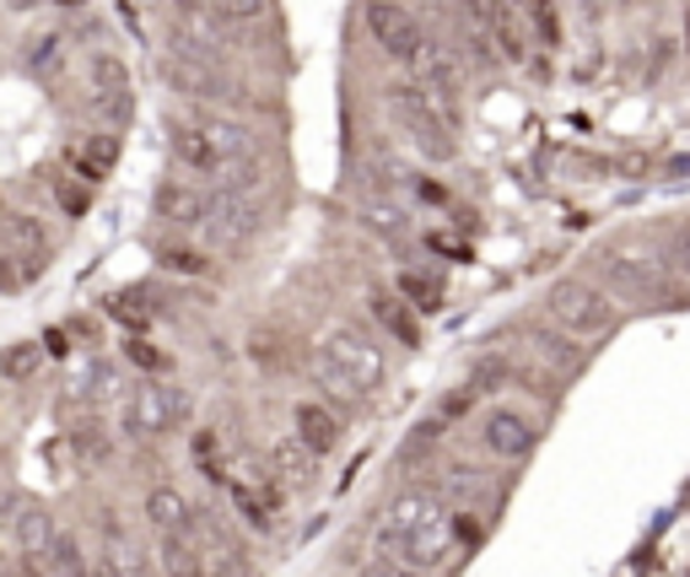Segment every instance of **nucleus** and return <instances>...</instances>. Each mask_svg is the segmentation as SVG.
<instances>
[{"label": "nucleus", "instance_id": "f257e3e1", "mask_svg": "<svg viewBox=\"0 0 690 577\" xmlns=\"http://www.w3.org/2000/svg\"><path fill=\"white\" fill-rule=\"evenodd\" d=\"M373 551H394V556L416 562L421 573H432L442 556L453 551V518L442 513V502L432 491H399L388 502L383 523H377Z\"/></svg>", "mask_w": 690, "mask_h": 577}, {"label": "nucleus", "instance_id": "f03ea898", "mask_svg": "<svg viewBox=\"0 0 690 577\" xmlns=\"http://www.w3.org/2000/svg\"><path fill=\"white\" fill-rule=\"evenodd\" d=\"M545 308H551V319L562 324L572 340H604V335L615 329V297H610L604 286L582 281V275L556 281V286L545 292Z\"/></svg>", "mask_w": 690, "mask_h": 577}, {"label": "nucleus", "instance_id": "7ed1b4c3", "mask_svg": "<svg viewBox=\"0 0 690 577\" xmlns=\"http://www.w3.org/2000/svg\"><path fill=\"white\" fill-rule=\"evenodd\" d=\"M179 421H189V394L184 388H162V384H135L125 394L120 427L129 443H157L162 432H173Z\"/></svg>", "mask_w": 690, "mask_h": 577}, {"label": "nucleus", "instance_id": "20e7f679", "mask_svg": "<svg viewBox=\"0 0 690 577\" xmlns=\"http://www.w3.org/2000/svg\"><path fill=\"white\" fill-rule=\"evenodd\" d=\"M318 362H329L335 373H346L362 394H373V388L383 384V373H388L377 340L367 329H357V324H335V329L324 335V346H318Z\"/></svg>", "mask_w": 690, "mask_h": 577}, {"label": "nucleus", "instance_id": "39448f33", "mask_svg": "<svg viewBox=\"0 0 690 577\" xmlns=\"http://www.w3.org/2000/svg\"><path fill=\"white\" fill-rule=\"evenodd\" d=\"M259 205H253V194H222L211 190L205 194V222H200V233H205V244H216V249H244L253 233H259Z\"/></svg>", "mask_w": 690, "mask_h": 577}, {"label": "nucleus", "instance_id": "423d86ee", "mask_svg": "<svg viewBox=\"0 0 690 577\" xmlns=\"http://www.w3.org/2000/svg\"><path fill=\"white\" fill-rule=\"evenodd\" d=\"M87 103H92V114L109 120V125H125L129 114H135V98H129V65L120 60V55L98 49V55L87 60Z\"/></svg>", "mask_w": 690, "mask_h": 577}, {"label": "nucleus", "instance_id": "0eeeda50", "mask_svg": "<svg viewBox=\"0 0 690 577\" xmlns=\"http://www.w3.org/2000/svg\"><path fill=\"white\" fill-rule=\"evenodd\" d=\"M367 33H373V44L388 60L421 65V55H427L421 22H416L405 5H394V0H373V5H367Z\"/></svg>", "mask_w": 690, "mask_h": 577}, {"label": "nucleus", "instance_id": "6e6552de", "mask_svg": "<svg viewBox=\"0 0 690 577\" xmlns=\"http://www.w3.org/2000/svg\"><path fill=\"white\" fill-rule=\"evenodd\" d=\"M540 443V427L523 416V410H512V405H491L486 416H480V449L491 453V459H507V464H518V459H529Z\"/></svg>", "mask_w": 690, "mask_h": 577}, {"label": "nucleus", "instance_id": "1a4fd4ad", "mask_svg": "<svg viewBox=\"0 0 690 577\" xmlns=\"http://www.w3.org/2000/svg\"><path fill=\"white\" fill-rule=\"evenodd\" d=\"M162 81L173 87V92H184V98H194V103H233L238 98V87L216 70V65H205V60H184V55H168L162 60Z\"/></svg>", "mask_w": 690, "mask_h": 577}, {"label": "nucleus", "instance_id": "9d476101", "mask_svg": "<svg viewBox=\"0 0 690 577\" xmlns=\"http://www.w3.org/2000/svg\"><path fill=\"white\" fill-rule=\"evenodd\" d=\"M599 275H604V286L615 292V297H626V303H658L664 297V275L653 270V264H636V259H599Z\"/></svg>", "mask_w": 690, "mask_h": 577}, {"label": "nucleus", "instance_id": "9b49d317", "mask_svg": "<svg viewBox=\"0 0 690 577\" xmlns=\"http://www.w3.org/2000/svg\"><path fill=\"white\" fill-rule=\"evenodd\" d=\"M421 87H427V103L438 109L442 125L448 129L459 125V65H453V55L427 49L421 55Z\"/></svg>", "mask_w": 690, "mask_h": 577}, {"label": "nucleus", "instance_id": "f8f14e48", "mask_svg": "<svg viewBox=\"0 0 690 577\" xmlns=\"http://www.w3.org/2000/svg\"><path fill=\"white\" fill-rule=\"evenodd\" d=\"M189 125L211 140V151H216L222 162H244V157H253V129L244 125V120H227V114H200V120H189Z\"/></svg>", "mask_w": 690, "mask_h": 577}, {"label": "nucleus", "instance_id": "ddd939ff", "mask_svg": "<svg viewBox=\"0 0 690 577\" xmlns=\"http://www.w3.org/2000/svg\"><path fill=\"white\" fill-rule=\"evenodd\" d=\"M270 464H275V480H286V486H308L318 469V453L292 432V438H275L270 443Z\"/></svg>", "mask_w": 690, "mask_h": 577}, {"label": "nucleus", "instance_id": "4468645a", "mask_svg": "<svg viewBox=\"0 0 690 577\" xmlns=\"http://www.w3.org/2000/svg\"><path fill=\"white\" fill-rule=\"evenodd\" d=\"M157 216L173 222V227H200L205 222V194L168 179V184H157Z\"/></svg>", "mask_w": 690, "mask_h": 577}, {"label": "nucleus", "instance_id": "2eb2a0df", "mask_svg": "<svg viewBox=\"0 0 690 577\" xmlns=\"http://www.w3.org/2000/svg\"><path fill=\"white\" fill-rule=\"evenodd\" d=\"M146 518H151L162 534H189L194 508H189V497L179 486H151V491H146Z\"/></svg>", "mask_w": 690, "mask_h": 577}, {"label": "nucleus", "instance_id": "dca6fc26", "mask_svg": "<svg viewBox=\"0 0 690 577\" xmlns=\"http://www.w3.org/2000/svg\"><path fill=\"white\" fill-rule=\"evenodd\" d=\"M173 162H179V168H189V173H205V179H216V173L227 168V162L211 151V140L189 125V120H184V125H173Z\"/></svg>", "mask_w": 690, "mask_h": 577}, {"label": "nucleus", "instance_id": "f3484780", "mask_svg": "<svg viewBox=\"0 0 690 577\" xmlns=\"http://www.w3.org/2000/svg\"><path fill=\"white\" fill-rule=\"evenodd\" d=\"M297 438L314 453H329L340 443V416H335L324 399H303V405H297Z\"/></svg>", "mask_w": 690, "mask_h": 577}, {"label": "nucleus", "instance_id": "a211bd4d", "mask_svg": "<svg viewBox=\"0 0 690 577\" xmlns=\"http://www.w3.org/2000/svg\"><path fill=\"white\" fill-rule=\"evenodd\" d=\"M70 394H76V399H87V405H109V399H120V394H125L120 367H114V362H103V357H92V362L70 378Z\"/></svg>", "mask_w": 690, "mask_h": 577}, {"label": "nucleus", "instance_id": "6ab92c4d", "mask_svg": "<svg viewBox=\"0 0 690 577\" xmlns=\"http://www.w3.org/2000/svg\"><path fill=\"white\" fill-rule=\"evenodd\" d=\"M120 162V135H87L81 146H76V173H81V184H98V179H109V168Z\"/></svg>", "mask_w": 690, "mask_h": 577}, {"label": "nucleus", "instance_id": "aec40b11", "mask_svg": "<svg viewBox=\"0 0 690 577\" xmlns=\"http://www.w3.org/2000/svg\"><path fill=\"white\" fill-rule=\"evenodd\" d=\"M491 44H497L502 60H512V65L529 60V38H523V22H518V5H512V0H497V5H491Z\"/></svg>", "mask_w": 690, "mask_h": 577}, {"label": "nucleus", "instance_id": "412c9836", "mask_svg": "<svg viewBox=\"0 0 690 577\" xmlns=\"http://www.w3.org/2000/svg\"><path fill=\"white\" fill-rule=\"evenodd\" d=\"M162 573L168 577H211V562H205V551H200L189 534H168V540H162Z\"/></svg>", "mask_w": 690, "mask_h": 577}, {"label": "nucleus", "instance_id": "4be33fe9", "mask_svg": "<svg viewBox=\"0 0 690 577\" xmlns=\"http://www.w3.org/2000/svg\"><path fill=\"white\" fill-rule=\"evenodd\" d=\"M367 308H373V319L399 340V346H416L421 340V329H416V319H410V308H405V297H388V292H373L367 297Z\"/></svg>", "mask_w": 690, "mask_h": 577}, {"label": "nucleus", "instance_id": "5701e85b", "mask_svg": "<svg viewBox=\"0 0 690 577\" xmlns=\"http://www.w3.org/2000/svg\"><path fill=\"white\" fill-rule=\"evenodd\" d=\"M55 518L44 513V508H22V518H16V540H22V551L33 556V562H44L49 556V545H55Z\"/></svg>", "mask_w": 690, "mask_h": 577}, {"label": "nucleus", "instance_id": "b1692460", "mask_svg": "<svg viewBox=\"0 0 690 577\" xmlns=\"http://www.w3.org/2000/svg\"><path fill=\"white\" fill-rule=\"evenodd\" d=\"M44 573H55V577H92L98 567H87V556H81V540L76 534H55V545H49V556L38 562Z\"/></svg>", "mask_w": 690, "mask_h": 577}, {"label": "nucleus", "instance_id": "393cba45", "mask_svg": "<svg viewBox=\"0 0 690 577\" xmlns=\"http://www.w3.org/2000/svg\"><path fill=\"white\" fill-rule=\"evenodd\" d=\"M44 340H22V346H11L5 357H0V378H11V384H27L38 367H44Z\"/></svg>", "mask_w": 690, "mask_h": 577}, {"label": "nucleus", "instance_id": "a878e982", "mask_svg": "<svg viewBox=\"0 0 690 577\" xmlns=\"http://www.w3.org/2000/svg\"><path fill=\"white\" fill-rule=\"evenodd\" d=\"M405 129H410V140H416L421 157H432V162H448V157H453V135H448V125H442L438 114H432V120H416V125H405Z\"/></svg>", "mask_w": 690, "mask_h": 577}, {"label": "nucleus", "instance_id": "bb28decb", "mask_svg": "<svg viewBox=\"0 0 690 577\" xmlns=\"http://www.w3.org/2000/svg\"><path fill=\"white\" fill-rule=\"evenodd\" d=\"M227 497H233V508L249 518V529H259V534H270L275 529V518H270V508L259 502V491H253V480H227Z\"/></svg>", "mask_w": 690, "mask_h": 577}, {"label": "nucleus", "instance_id": "cd10ccee", "mask_svg": "<svg viewBox=\"0 0 690 577\" xmlns=\"http://www.w3.org/2000/svg\"><path fill=\"white\" fill-rule=\"evenodd\" d=\"M189 453H194V464H200L211 480H227V449H222V438H216L211 427L189 438Z\"/></svg>", "mask_w": 690, "mask_h": 577}, {"label": "nucleus", "instance_id": "c85d7f7f", "mask_svg": "<svg viewBox=\"0 0 690 577\" xmlns=\"http://www.w3.org/2000/svg\"><path fill=\"white\" fill-rule=\"evenodd\" d=\"M11 244L27 254V270H44L49 249H44V227H38L33 216H11Z\"/></svg>", "mask_w": 690, "mask_h": 577}, {"label": "nucleus", "instance_id": "c756f323", "mask_svg": "<svg viewBox=\"0 0 690 577\" xmlns=\"http://www.w3.org/2000/svg\"><path fill=\"white\" fill-rule=\"evenodd\" d=\"M399 297H410L421 314H438V303H442V286L432 281V275H416V270H405L399 275Z\"/></svg>", "mask_w": 690, "mask_h": 577}, {"label": "nucleus", "instance_id": "7c9ffc66", "mask_svg": "<svg viewBox=\"0 0 690 577\" xmlns=\"http://www.w3.org/2000/svg\"><path fill=\"white\" fill-rule=\"evenodd\" d=\"M60 60H65V38L60 33H38V38H27V65L33 70H60Z\"/></svg>", "mask_w": 690, "mask_h": 577}, {"label": "nucleus", "instance_id": "2f4dec72", "mask_svg": "<svg viewBox=\"0 0 690 577\" xmlns=\"http://www.w3.org/2000/svg\"><path fill=\"white\" fill-rule=\"evenodd\" d=\"M529 22H534V33L545 38V44H562V22H556V5L551 0H512Z\"/></svg>", "mask_w": 690, "mask_h": 577}, {"label": "nucleus", "instance_id": "473e14b6", "mask_svg": "<svg viewBox=\"0 0 690 577\" xmlns=\"http://www.w3.org/2000/svg\"><path fill=\"white\" fill-rule=\"evenodd\" d=\"M125 362H129V367H140V373H151V378H157V373H168V357H162L151 340H140V335H129V340H125Z\"/></svg>", "mask_w": 690, "mask_h": 577}, {"label": "nucleus", "instance_id": "72a5a7b5", "mask_svg": "<svg viewBox=\"0 0 690 577\" xmlns=\"http://www.w3.org/2000/svg\"><path fill=\"white\" fill-rule=\"evenodd\" d=\"M140 303H146V292H120V297H109V314L120 324H129V329H146L151 308H140Z\"/></svg>", "mask_w": 690, "mask_h": 577}, {"label": "nucleus", "instance_id": "f704fd0d", "mask_svg": "<svg viewBox=\"0 0 690 577\" xmlns=\"http://www.w3.org/2000/svg\"><path fill=\"white\" fill-rule=\"evenodd\" d=\"M314 384L324 388V394H329V399H346V405H351V399H362V388L351 384V378H346V373H335V367H329V362H318V357H314Z\"/></svg>", "mask_w": 690, "mask_h": 577}, {"label": "nucleus", "instance_id": "c9c22d12", "mask_svg": "<svg viewBox=\"0 0 690 577\" xmlns=\"http://www.w3.org/2000/svg\"><path fill=\"white\" fill-rule=\"evenodd\" d=\"M362 577H427L416 562H405V556H394V551H373V562L362 567Z\"/></svg>", "mask_w": 690, "mask_h": 577}, {"label": "nucleus", "instance_id": "e433bc0d", "mask_svg": "<svg viewBox=\"0 0 690 577\" xmlns=\"http://www.w3.org/2000/svg\"><path fill=\"white\" fill-rule=\"evenodd\" d=\"M534 346H540V357H545L556 373H572V367H577V351H572L566 340H556V335H534Z\"/></svg>", "mask_w": 690, "mask_h": 577}, {"label": "nucleus", "instance_id": "4c0bfd02", "mask_svg": "<svg viewBox=\"0 0 690 577\" xmlns=\"http://www.w3.org/2000/svg\"><path fill=\"white\" fill-rule=\"evenodd\" d=\"M162 264H168L173 275H205V270H211V259L200 254V249H162Z\"/></svg>", "mask_w": 690, "mask_h": 577}, {"label": "nucleus", "instance_id": "58836bf2", "mask_svg": "<svg viewBox=\"0 0 690 577\" xmlns=\"http://www.w3.org/2000/svg\"><path fill=\"white\" fill-rule=\"evenodd\" d=\"M216 5H222V16H227L233 27H249L253 16H264L270 0H216Z\"/></svg>", "mask_w": 690, "mask_h": 577}, {"label": "nucleus", "instance_id": "ea45409f", "mask_svg": "<svg viewBox=\"0 0 690 577\" xmlns=\"http://www.w3.org/2000/svg\"><path fill=\"white\" fill-rule=\"evenodd\" d=\"M480 480H486V475H475V469H453V475H448V497H459V502H475V497L486 491Z\"/></svg>", "mask_w": 690, "mask_h": 577}, {"label": "nucleus", "instance_id": "a19ab883", "mask_svg": "<svg viewBox=\"0 0 690 577\" xmlns=\"http://www.w3.org/2000/svg\"><path fill=\"white\" fill-rule=\"evenodd\" d=\"M76 453L81 459H109V438H103V427H76Z\"/></svg>", "mask_w": 690, "mask_h": 577}, {"label": "nucleus", "instance_id": "79ce46f5", "mask_svg": "<svg viewBox=\"0 0 690 577\" xmlns=\"http://www.w3.org/2000/svg\"><path fill=\"white\" fill-rule=\"evenodd\" d=\"M211 577H253L249 573V556L233 545V551H222V556H211Z\"/></svg>", "mask_w": 690, "mask_h": 577}, {"label": "nucleus", "instance_id": "37998d69", "mask_svg": "<svg viewBox=\"0 0 690 577\" xmlns=\"http://www.w3.org/2000/svg\"><path fill=\"white\" fill-rule=\"evenodd\" d=\"M448 11H453L464 27H491V11H486V0H448Z\"/></svg>", "mask_w": 690, "mask_h": 577}, {"label": "nucleus", "instance_id": "c03bdc74", "mask_svg": "<svg viewBox=\"0 0 690 577\" xmlns=\"http://www.w3.org/2000/svg\"><path fill=\"white\" fill-rule=\"evenodd\" d=\"M27 275L16 270V259H11V249H0V292H16Z\"/></svg>", "mask_w": 690, "mask_h": 577}, {"label": "nucleus", "instance_id": "a18cd8bd", "mask_svg": "<svg viewBox=\"0 0 690 577\" xmlns=\"http://www.w3.org/2000/svg\"><path fill=\"white\" fill-rule=\"evenodd\" d=\"M87 200H92V194L81 190V184H60V205L70 211V216H81V211H87Z\"/></svg>", "mask_w": 690, "mask_h": 577}, {"label": "nucleus", "instance_id": "49530a36", "mask_svg": "<svg viewBox=\"0 0 690 577\" xmlns=\"http://www.w3.org/2000/svg\"><path fill=\"white\" fill-rule=\"evenodd\" d=\"M669 259H675L680 270H690V227H680V233L669 238Z\"/></svg>", "mask_w": 690, "mask_h": 577}, {"label": "nucleus", "instance_id": "de8ad7c7", "mask_svg": "<svg viewBox=\"0 0 690 577\" xmlns=\"http://www.w3.org/2000/svg\"><path fill=\"white\" fill-rule=\"evenodd\" d=\"M44 351H49V357H65V335H60V329H49V335H44Z\"/></svg>", "mask_w": 690, "mask_h": 577}, {"label": "nucleus", "instance_id": "09e8293b", "mask_svg": "<svg viewBox=\"0 0 690 577\" xmlns=\"http://www.w3.org/2000/svg\"><path fill=\"white\" fill-rule=\"evenodd\" d=\"M168 5H179V16H189V11H200V5H216V0H168Z\"/></svg>", "mask_w": 690, "mask_h": 577}, {"label": "nucleus", "instance_id": "8fccbe9b", "mask_svg": "<svg viewBox=\"0 0 690 577\" xmlns=\"http://www.w3.org/2000/svg\"><path fill=\"white\" fill-rule=\"evenodd\" d=\"M604 5H610V0H577V11H588V16H599Z\"/></svg>", "mask_w": 690, "mask_h": 577}]
</instances>
